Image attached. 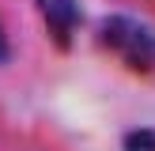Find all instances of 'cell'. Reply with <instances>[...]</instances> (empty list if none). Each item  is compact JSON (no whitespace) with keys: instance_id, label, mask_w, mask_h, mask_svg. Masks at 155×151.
<instances>
[{"instance_id":"6da1fadb","label":"cell","mask_w":155,"mask_h":151,"mask_svg":"<svg viewBox=\"0 0 155 151\" xmlns=\"http://www.w3.org/2000/svg\"><path fill=\"white\" fill-rule=\"evenodd\" d=\"M12 57H15V45H12V30H8L4 15H0V68H8V64H12Z\"/></svg>"}]
</instances>
